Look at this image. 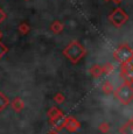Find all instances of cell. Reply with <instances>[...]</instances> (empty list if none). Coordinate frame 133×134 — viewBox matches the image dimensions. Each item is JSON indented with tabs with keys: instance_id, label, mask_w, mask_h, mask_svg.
I'll use <instances>...</instances> for the list:
<instances>
[{
	"instance_id": "9a60e30c",
	"label": "cell",
	"mask_w": 133,
	"mask_h": 134,
	"mask_svg": "<svg viewBox=\"0 0 133 134\" xmlns=\"http://www.w3.org/2000/svg\"><path fill=\"white\" fill-rule=\"evenodd\" d=\"M13 109L15 111H21L22 109H24V102H22L20 98H15L14 102H13Z\"/></svg>"
},
{
	"instance_id": "52a82bcc",
	"label": "cell",
	"mask_w": 133,
	"mask_h": 134,
	"mask_svg": "<svg viewBox=\"0 0 133 134\" xmlns=\"http://www.w3.org/2000/svg\"><path fill=\"white\" fill-rule=\"evenodd\" d=\"M65 115L63 114V113H61V114H58L57 117L53 118V119H50V122H52V125L55 127L56 131H61L62 128H64V122H65Z\"/></svg>"
},
{
	"instance_id": "8fae6325",
	"label": "cell",
	"mask_w": 133,
	"mask_h": 134,
	"mask_svg": "<svg viewBox=\"0 0 133 134\" xmlns=\"http://www.w3.org/2000/svg\"><path fill=\"white\" fill-rule=\"evenodd\" d=\"M102 91H103L104 94H110L113 92V85L110 81H105L102 85Z\"/></svg>"
},
{
	"instance_id": "4fadbf2b",
	"label": "cell",
	"mask_w": 133,
	"mask_h": 134,
	"mask_svg": "<svg viewBox=\"0 0 133 134\" xmlns=\"http://www.w3.org/2000/svg\"><path fill=\"white\" fill-rule=\"evenodd\" d=\"M8 103H9L8 98L5 96L2 92H0V111H2L4 109H6L7 105H8Z\"/></svg>"
},
{
	"instance_id": "7402d4cb",
	"label": "cell",
	"mask_w": 133,
	"mask_h": 134,
	"mask_svg": "<svg viewBox=\"0 0 133 134\" xmlns=\"http://www.w3.org/2000/svg\"><path fill=\"white\" fill-rule=\"evenodd\" d=\"M113 2H116V4H120V2L123 1V0H112Z\"/></svg>"
},
{
	"instance_id": "2e32d148",
	"label": "cell",
	"mask_w": 133,
	"mask_h": 134,
	"mask_svg": "<svg viewBox=\"0 0 133 134\" xmlns=\"http://www.w3.org/2000/svg\"><path fill=\"white\" fill-rule=\"evenodd\" d=\"M61 113H63L61 110H58L57 107H52L49 111H48V117H49V119H53V118L57 117L58 114H61Z\"/></svg>"
},
{
	"instance_id": "603a6c76",
	"label": "cell",
	"mask_w": 133,
	"mask_h": 134,
	"mask_svg": "<svg viewBox=\"0 0 133 134\" xmlns=\"http://www.w3.org/2000/svg\"><path fill=\"white\" fill-rule=\"evenodd\" d=\"M105 1H110V0H105Z\"/></svg>"
},
{
	"instance_id": "ba28073f",
	"label": "cell",
	"mask_w": 133,
	"mask_h": 134,
	"mask_svg": "<svg viewBox=\"0 0 133 134\" xmlns=\"http://www.w3.org/2000/svg\"><path fill=\"white\" fill-rule=\"evenodd\" d=\"M89 74L92 76V78H99L103 75V68L99 64H92L91 68L89 69Z\"/></svg>"
},
{
	"instance_id": "3957f363",
	"label": "cell",
	"mask_w": 133,
	"mask_h": 134,
	"mask_svg": "<svg viewBox=\"0 0 133 134\" xmlns=\"http://www.w3.org/2000/svg\"><path fill=\"white\" fill-rule=\"evenodd\" d=\"M132 57H133V49L126 43L120 44L113 53V58L117 62H119L121 65L129 63Z\"/></svg>"
},
{
	"instance_id": "8992f818",
	"label": "cell",
	"mask_w": 133,
	"mask_h": 134,
	"mask_svg": "<svg viewBox=\"0 0 133 134\" xmlns=\"http://www.w3.org/2000/svg\"><path fill=\"white\" fill-rule=\"evenodd\" d=\"M64 128L69 131L71 133L77 132L81 128V124L77 119H75L74 117H66L65 118V122H64Z\"/></svg>"
},
{
	"instance_id": "ac0fdd59",
	"label": "cell",
	"mask_w": 133,
	"mask_h": 134,
	"mask_svg": "<svg viewBox=\"0 0 133 134\" xmlns=\"http://www.w3.org/2000/svg\"><path fill=\"white\" fill-rule=\"evenodd\" d=\"M20 29H21V33H24V34H27L28 30H29V27L26 25V24H22L20 26Z\"/></svg>"
},
{
	"instance_id": "277c9868",
	"label": "cell",
	"mask_w": 133,
	"mask_h": 134,
	"mask_svg": "<svg viewBox=\"0 0 133 134\" xmlns=\"http://www.w3.org/2000/svg\"><path fill=\"white\" fill-rule=\"evenodd\" d=\"M109 21L111 22V25L116 28H121L123 26L129 21V14L124 11L123 8H118L113 9L111 12V14L109 15Z\"/></svg>"
},
{
	"instance_id": "7a4b0ae2",
	"label": "cell",
	"mask_w": 133,
	"mask_h": 134,
	"mask_svg": "<svg viewBox=\"0 0 133 134\" xmlns=\"http://www.w3.org/2000/svg\"><path fill=\"white\" fill-rule=\"evenodd\" d=\"M113 94L123 105H129L133 100V85L125 82L113 92Z\"/></svg>"
},
{
	"instance_id": "9c48e42d",
	"label": "cell",
	"mask_w": 133,
	"mask_h": 134,
	"mask_svg": "<svg viewBox=\"0 0 133 134\" xmlns=\"http://www.w3.org/2000/svg\"><path fill=\"white\" fill-rule=\"evenodd\" d=\"M119 132L121 134H133V119L127 120V121L120 127Z\"/></svg>"
},
{
	"instance_id": "44dd1931",
	"label": "cell",
	"mask_w": 133,
	"mask_h": 134,
	"mask_svg": "<svg viewBox=\"0 0 133 134\" xmlns=\"http://www.w3.org/2000/svg\"><path fill=\"white\" fill-rule=\"evenodd\" d=\"M47 134H58V133H57V131L56 130H52V131H49Z\"/></svg>"
},
{
	"instance_id": "ffe728a7",
	"label": "cell",
	"mask_w": 133,
	"mask_h": 134,
	"mask_svg": "<svg viewBox=\"0 0 133 134\" xmlns=\"http://www.w3.org/2000/svg\"><path fill=\"white\" fill-rule=\"evenodd\" d=\"M4 19H5V14H4V12L0 9V22H1Z\"/></svg>"
},
{
	"instance_id": "5b68a950",
	"label": "cell",
	"mask_w": 133,
	"mask_h": 134,
	"mask_svg": "<svg viewBox=\"0 0 133 134\" xmlns=\"http://www.w3.org/2000/svg\"><path fill=\"white\" fill-rule=\"evenodd\" d=\"M121 77L125 79V82L133 85V57L129 63L121 65Z\"/></svg>"
},
{
	"instance_id": "6da1fadb",
	"label": "cell",
	"mask_w": 133,
	"mask_h": 134,
	"mask_svg": "<svg viewBox=\"0 0 133 134\" xmlns=\"http://www.w3.org/2000/svg\"><path fill=\"white\" fill-rule=\"evenodd\" d=\"M63 55H64L71 63L76 64L86 55V50H85V48L82 46L81 42H78L77 40H74L63 49Z\"/></svg>"
},
{
	"instance_id": "7c38bea8",
	"label": "cell",
	"mask_w": 133,
	"mask_h": 134,
	"mask_svg": "<svg viewBox=\"0 0 133 134\" xmlns=\"http://www.w3.org/2000/svg\"><path fill=\"white\" fill-rule=\"evenodd\" d=\"M103 75H111L112 72L114 71V69H116V66H114V64H112V63H110V62H107V63H105L103 66Z\"/></svg>"
},
{
	"instance_id": "d6986e66",
	"label": "cell",
	"mask_w": 133,
	"mask_h": 134,
	"mask_svg": "<svg viewBox=\"0 0 133 134\" xmlns=\"http://www.w3.org/2000/svg\"><path fill=\"white\" fill-rule=\"evenodd\" d=\"M6 50H7L6 47H5V46H2L1 43H0V57H1V56L4 55L5 53H6Z\"/></svg>"
},
{
	"instance_id": "30bf717a",
	"label": "cell",
	"mask_w": 133,
	"mask_h": 134,
	"mask_svg": "<svg viewBox=\"0 0 133 134\" xmlns=\"http://www.w3.org/2000/svg\"><path fill=\"white\" fill-rule=\"evenodd\" d=\"M63 29H64V25H63L61 21H58V20L54 21L53 24L50 25V30H52L54 34H60Z\"/></svg>"
},
{
	"instance_id": "5bb4252c",
	"label": "cell",
	"mask_w": 133,
	"mask_h": 134,
	"mask_svg": "<svg viewBox=\"0 0 133 134\" xmlns=\"http://www.w3.org/2000/svg\"><path fill=\"white\" fill-rule=\"evenodd\" d=\"M98 130H99V132H101V133L107 134V133L110 132V130H111V126H110V124H109V122L104 121V122H102L101 125L98 126Z\"/></svg>"
},
{
	"instance_id": "cb8c5ba5",
	"label": "cell",
	"mask_w": 133,
	"mask_h": 134,
	"mask_svg": "<svg viewBox=\"0 0 133 134\" xmlns=\"http://www.w3.org/2000/svg\"><path fill=\"white\" fill-rule=\"evenodd\" d=\"M0 35H1V34H0Z\"/></svg>"
},
{
	"instance_id": "e0dca14e",
	"label": "cell",
	"mask_w": 133,
	"mask_h": 134,
	"mask_svg": "<svg viewBox=\"0 0 133 134\" xmlns=\"http://www.w3.org/2000/svg\"><path fill=\"white\" fill-rule=\"evenodd\" d=\"M54 100H55L56 104H62V103H64L65 98L62 93H56L55 96H54Z\"/></svg>"
}]
</instances>
